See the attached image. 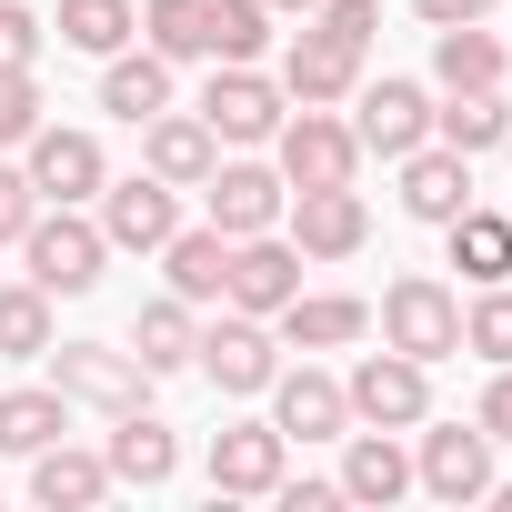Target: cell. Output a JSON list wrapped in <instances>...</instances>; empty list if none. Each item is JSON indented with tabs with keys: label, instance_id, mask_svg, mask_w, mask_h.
Here are the masks:
<instances>
[{
	"label": "cell",
	"instance_id": "6da1fadb",
	"mask_svg": "<svg viewBox=\"0 0 512 512\" xmlns=\"http://www.w3.org/2000/svg\"><path fill=\"white\" fill-rule=\"evenodd\" d=\"M21 272H31L51 302H81V292H101V272H111V241H101V221H91L81 201H41L31 231H21Z\"/></svg>",
	"mask_w": 512,
	"mask_h": 512
},
{
	"label": "cell",
	"instance_id": "7a4b0ae2",
	"mask_svg": "<svg viewBox=\"0 0 512 512\" xmlns=\"http://www.w3.org/2000/svg\"><path fill=\"white\" fill-rule=\"evenodd\" d=\"M191 372H201L221 402H262V392H272V372H282V332H272L262 312H231V302H211Z\"/></svg>",
	"mask_w": 512,
	"mask_h": 512
},
{
	"label": "cell",
	"instance_id": "3957f363",
	"mask_svg": "<svg viewBox=\"0 0 512 512\" xmlns=\"http://www.w3.org/2000/svg\"><path fill=\"white\" fill-rule=\"evenodd\" d=\"M382 342L392 352H412V362H452L462 352V292L442 282V272H402V282H382Z\"/></svg>",
	"mask_w": 512,
	"mask_h": 512
},
{
	"label": "cell",
	"instance_id": "277c9868",
	"mask_svg": "<svg viewBox=\"0 0 512 512\" xmlns=\"http://www.w3.org/2000/svg\"><path fill=\"white\" fill-rule=\"evenodd\" d=\"M282 81L262 71V61H211V81H201V121H211V141L221 151H272V131H282Z\"/></svg>",
	"mask_w": 512,
	"mask_h": 512
},
{
	"label": "cell",
	"instance_id": "5b68a950",
	"mask_svg": "<svg viewBox=\"0 0 512 512\" xmlns=\"http://www.w3.org/2000/svg\"><path fill=\"white\" fill-rule=\"evenodd\" d=\"M282 211H292V181H282L262 151H221V161H211V181H201V221H211L221 241L282 231Z\"/></svg>",
	"mask_w": 512,
	"mask_h": 512
},
{
	"label": "cell",
	"instance_id": "8992f818",
	"mask_svg": "<svg viewBox=\"0 0 512 512\" xmlns=\"http://www.w3.org/2000/svg\"><path fill=\"white\" fill-rule=\"evenodd\" d=\"M41 362H51L61 402H81V412H101V422L151 402V372H141V352H121V342H51Z\"/></svg>",
	"mask_w": 512,
	"mask_h": 512
},
{
	"label": "cell",
	"instance_id": "52a82bcc",
	"mask_svg": "<svg viewBox=\"0 0 512 512\" xmlns=\"http://www.w3.org/2000/svg\"><path fill=\"white\" fill-rule=\"evenodd\" d=\"M412 482L432 502H482L492 492V432L482 422H412Z\"/></svg>",
	"mask_w": 512,
	"mask_h": 512
},
{
	"label": "cell",
	"instance_id": "ba28073f",
	"mask_svg": "<svg viewBox=\"0 0 512 512\" xmlns=\"http://www.w3.org/2000/svg\"><path fill=\"white\" fill-rule=\"evenodd\" d=\"M272 171H282L292 191L362 181V141H352V121H342V111H282V131H272Z\"/></svg>",
	"mask_w": 512,
	"mask_h": 512
},
{
	"label": "cell",
	"instance_id": "9c48e42d",
	"mask_svg": "<svg viewBox=\"0 0 512 512\" xmlns=\"http://www.w3.org/2000/svg\"><path fill=\"white\" fill-rule=\"evenodd\" d=\"M342 402H352V422H382V432H412L422 412H432V362H412V352H362L352 372H342Z\"/></svg>",
	"mask_w": 512,
	"mask_h": 512
},
{
	"label": "cell",
	"instance_id": "30bf717a",
	"mask_svg": "<svg viewBox=\"0 0 512 512\" xmlns=\"http://www.w3.org/2000/svg\"><path fill=\"white\" fill-rule=\"evenodd\" d=\"M352 141H362V161L382 151V161H402V151H422L432 141V91L422 81H402V71H362V91H352Z\"/></svg>",
	"mask_w": 512,
	"mask_h": 512
},
{
	"label": "cell",
	"instance_id": "8fae6325",
	"mask_svg": "<svg viewBox=\"0 0 512 512\" xmlns=\"http://www.w3.org/2000/svg\"><path fill=\"white\" fill-rule=\"evenodd\" d=\"M282 472H292V442H282L272 412L211 432V492H221V502H262V492H282Z\"/></svg>",
	"mask_w": 512,
	"mask_h": 512
},
{
	"label": "cell",
	"instance_id": "7c38bea8",
	"mask_svg": "<svg viewBox=\"0 0 512 512\" xmlns=\"http://www.w3.org/2000/svg\"><path fill=\"white\" fill-rule=\"evenodd\" d=\"M302 272H312V262L292 251V231H251V241H231V262H221V302L272 322V312L302 292Z\"/></svg>",
	"mask_w": 512,
	"mask_h": 512
},
{
	"label": "cell",
	"instance_id": "4fadbf2b",
	"mask_svg": "<svg viewBox=\"0 0 512 512\" xmlns=\"http://www.w3.org/2000/svg\"><path fill=\"white\" fill-rule=\"evenodd\" d=\"M282 231H292L302 262H352V251L372 241V201H362L352 181H322V191H292Z\"/></svg>",
	"mask_w": 512,
	"mask_h": 512
},
{
	"label": "cell",
	"instance_id": "5bb4252c",
	"mask_svg": "<svg viewBox=\"0 0 512 512\" xmlns=\"http://www.w3.org/2000/svg\"><path fill=\"white\" fill-rule=\"evenodd\" d=\"M272 81H282V101H292V111H342V101L362 91V51H342L332 31H312V21H302V31L282 41V71H272Z\"/></svg>",
	"mask_w": 512,
	"mask_h": 512
},
{
	"label": "cell",
	"instance_id": "9a60e30c",
	"mask_svg": "<svg viewBox=\"0 0 512 512\" xmlns=\"http://www.w3.org/2000/svg\"><path fill=\"white\" fill-rule=\"evenodd\" d=\"M21 171H31L41 201H101L111 151H101V131H61V121H41V131L21 141Z\"/></svg>",
	"mask_w": 512,
	"mask_h": 512
},
{
	"label": "cell",
	"instance_id": "2e32d148",
	"mask_svg": "<svg viewBox=\"0 0 512 512\" xmlns=\"http://www.w3.org/2000/svg\"><path fill=\"white\" fill-rule=\"evenodd\" d=\"M262 402H272L282 442H342V432H352V402H342V382H332L312 352H302V362H282Z\"/></svg>",
	"mask_w": 512,
	"mask_h": 512
},
{
	"label": "cell",
	"instance_id": "e0dca14e",
	"mask_svg": "<svg viewBox=\"0 0 512 512\" xmlns=\"http://www.w3.org/2000/svg\"><path fill=\"white\" fill-rule=\"evenodd\" d=\"M101 241L111 251H161L171 231H181V191L171 181H151V171H131V181H101Z\"/></svg>",
	"mask_w": 512,
	"mask_h": 512
},
{
	"label": "cell",
	"instance_id": "ac0fdd59",
	"mask_svg": "<svg viewBox=\"0 0 512 512\" xmlns=\"http://www.w3.org/2000/svg\"><path fill=\"white\" fill-rule=\"evenodd\" d=\"M101 462H111V482H121V492H161V482L181 472V432H171L151 402H141V412H111Z\"/></svg>",
	"mask_w": 512,
	"mask_h": 512
},
{
	"label": "cell",
	"instance_id": "d6986e66",
	"mask_svg": "<svg viewBox=\"0 0 512 512\" xmlns=\"http://www.w3.org/2000/svg\"><path fill=\"white\" fill-rule=\"evenodd\" d=\"M272 332H282V352H352V342H372V302L362 292H292L272 312Z\"/></svg>",
	"mask_w": 512,
	"mask_h": 512
},
{
	"label": "cell",
	"instance_id": "ffe728a7",
	"mask_svg": "<svg viewBox=\"0 0 512 512\" xmlns=\"http://www.w3.org/2000/svg\"><path fill=\"white\" fill-rule=\"evenodd\" d=\"M211 161H221V141H211V121H201V111H151V121H141V171H151V181L201 191V181H211Z\"/></svg>",
	"mask_w": 512,
	"mask_h": 512
},
{
	"label": "cell",
	"instance_id": "44dd1931",
	"mask_svg": "<svg viewBox=\"0 0 512 512\" xmlns=\"http://www.w3.org/2000/svg\"><path fill=\"white\" fill-rule=\"evenodd\" d=\"M392 171H402V211H412L422 231H442L452 211H472V161H462V151L422 141V151H402Z\"/></svg>",
	"mask_w": 512,
	"mask_h": 512
},
{
	"label": "cell",
	"instance_id": "7402d4cb",
	"mask_svg": "<svg viewBox=\"0 0 512 512\" xmlns=\"http://www.w3.org/2000/svg\"><path fill=\"white\" fill-rule=\"evenodd\" d=\"M342 502H402L412 492V452H402V432H382V422H362V432H342Z\"/></svg>",
	"mask_w": 512,
	"mask_h": 512
},
{
	"label": "cell",
	"instance_id": "603a6c76",
	"mask_svg": "<svg viewBox=\"0 0 512 512\" xmlns=\"http://www.w3.org/2000/svg\"><path fill=\"white\" fill-rule=\"evenodd\" d=\"M101 492H121L101 452H81V442H41V452H31V502H41V512H91Z\"/></svg>",
	"mask_w": 512,
	"mask_h": 512
},
{
	"label": "cell",
	"instance_id": "cb8c5ba5",
	"mask_svg": "<svg viewBox=\"0 0 512 512\" xmlns=\"http://www.w3.org/2000/svg\"><path fill=\"white\" fill-rule=\"evenodd\" d=\"M502 71H512V51H502L482 21L432 31V91H502Z\"/></svg>",
	"mask_w": 512,
	"mask_h": 512
},
{
	"label": "cell",
	"instance_id": "d4e9b609",
	"mask_svg": "<svg viewBox=\"0 0 512 512\" xmlns=\"http://www.w3.org/2000/svg\"><path fill=\"white\" fill-rule=\"evenodd\" d=\"M101 111L131 121V131H141L151 111H171V61H161L151 41H141V51H111V61H101Z\"/></svg>",
	"mask_w": 512,
	"mask_h": 512
},
{
	"label": "cell",
	"instance_id": "484cf974",
	"mask_svg": "<svg viewBox=\"0 0 512 512\" xmlns=\"http://www.w3.org/2000/svg\"><path fill=\"white\" fill-rule=\"evenodd\" d=\"M131 352H141V372H151V382H171V372H191V352H201V312H191L181 292H161V302H141V322H131Z\"/></svg>",
	"mask_w": 512,
	"mask_h": 512
},
{
	"label": "cell",
	"instance_id": "4316f807",
	"mask_svg": "<svg viewBox=\"0 0 512 512\" xmlns=\"http://www.w3.org/2000/svg\"><path fill=\"white\" fill-rule=\"evenodd\" d=\"M221 262H231V241H221L211 221H181V231L161 241V282H171L191 312H211V302H221Z\"/></svg>",
	"mask_w": 512,
	"mask_h": 512
},
{
	"label": "cell",
	"instance_id": "83f0119b",
	"mask_svg": "<svg viewBox=\"0 0 512 512\" xmlns=\"http://www.w3.org/2000/svg\"><path fill=\"white\" fill-rule=\"evenodd\" d=\"M442 241H452V272H462L472 292H482V282H512V211H482V201H472V211L442 221Z\"/></svg>",
	"mask_w": 512,
	"mask_h": 512
},
{
	"label": "cell",
	"instance_id": "f1b7e54d",
	"mask_svg": "<svg viewBox=\"0 0 512 512\" xmlns=\"http://www.w3.org/2000/svg\"><path fill=\"white\" fill-rule=\"evenodd\" d=\"M502 131H512V101H502V91H442V101H432V141L462 151V161L502 151Z\"/></svg>",
	"mask_w": 512,
	"mask_h": 512
},
{
	"label": "cell",
	"instance_id": "f546056e",
	"mask_svg": "<svg viewBox=\"0 0 512 512\" xmlns=\"http://www.w3.org/2000/svg\"><path fill=\"white\" fill-rule=\"evenodd\" d=\"M61 432H71L61 382H21V392H0V452H11V462H31V452L61 442Z\"/></svg>",
	"mask_w": 512,
	"mask_h": 512
},
{
	"label": "cell",
	"instance_id": "4dcf8cb0",
	"mask_svg": "<svg viewBox=\"0 0 512 512\" xmlns=\"http://www.w3.org/2000/svg\"><path fill=\"white\" fill-rule=\"evenodd\" d=\"M61 342V312H51V292L21 272V282H0V362H41Z\"/></svg>",
	"mask_w": 512,
	"mask_h": 512
},
{
	"label": "cell",
	"instance_id": "1f68e13d",
	"mask_svg": "<svg viewBox=\"0 0 512 512\" xmlns=\"http://www.w3.org/2000/svg\"><path fill=\"white\" fill-rule=\"evenodd\" d=\"M61 51H81V61H111V51H131L141 41V11L131 0H61Z\"/></svg>",
	"mask_w": 512,
	"mask_h": 512
},
{
	"label": "cell",
	"instance_id": "d6a6232c",
	"mask_svg": "<svg viewBox=\"0 0 512 512\" xmlns=\"http://www.w3.org/2000/svg\"><path fill=\"white\" fill-rule=\"evenodd\" d=\"M141 41L161 61H211V0H141Z\"/></svg>",
	"mask_w": 512,
	"mask_h": 512
},
{
	"label": "cell",
	"instance_id": "836d02e7",
	"mask_svg": "<svg viewBox=\"0 0 512 512\" xmlns=\"http://www.w3.org/2000/svg\"><path fill=\"white\" fill-rule=\"evenodd\" d=\"M272 51V0H211V61H262Z\"/></svg>",
	"mask_w": 512,
	"mask_h": 512
},
{
	"label": "cell",
	"instance_id": "e575fe53",
	"mask_svg": "<svg viewBox=\"0 0 512 512\" xmlns=\"http://www.w3.org/2000/svg\"><path fill=\"white\" fill-rule=\"evenodd\" d=\"M462 352L472 362H512V282H482L462 302Z\"/></svg>",
	"mask_w": 512,
	"mask_h": 512
},
{
	"label": "cell",
	"instance_id": "d590c367",
	"mask_svg": "<svg viewBox=\"0 0 512 512\" xmlns=\"http://www.w3.org/2000/svg\"><path fill=\"white\" fill-rule=\"evenodd\" d=\"M41 121H51V101H41V71H31V61H11V71H0V151H21Z\"/></svg>",
	"mask_w": 512,
	"mask_h": 512
},
{
	"label": "cell",
	"instance_id": "8d00e7d4",
	"mask_svg": "<svg viewBox=\"0 0 512 512\" xmlns=\"http://www.w3.org/2000/svg\"><path fill=\"white\" fill-rule=\"evenodd\" d=\"M312 31H332L342 51L372 61V31H382V0H312Z\"/></svg>",
	"mask_w": 512,
	"mask_h": 512
},
{
	"label": "cell",
	"instance_id": "74e56055",
	"mask_svg": "<svg viewBox=\"0 0 512 512\" xmlns=\"http://www.w3.org/2000/svg\"><path fill=\"white\" fill-rule=\"evenodd\" d=\"M41 41H51V21L31 11V0H0V71H11V61H41Z\"/></svg>",
	"mask_w": 512,
	"mask_h": 512
},
{
	"label": "cell",
	"instance_id": "f35d334b",
	"mask_svg": "<svg viewBox=\"0 0 512 512\" xmlns=\"http://www.w3.org/2000/svg\"><path fill=\"white\" fill-rule=\"evenodd\" d=\"M31 211H41V191H31V171H21V161H0V251H21V231H31Z\"/></svg>",
	"mask_w": 512,
	"mask_h": 512
},
{
	"label": "cell",
	"instance_id": "ab89813d",
	"mask_svg": "<svg viewBox=\"0 0 512 512\" xmlns=\"http://www.w3.org/2000/svg\"><path fill=\"white\" fill-rule=\"evenodd\" d=\"M472 422H482L492 442H512V362H492V382H482V402H472Z\"/></svg>",
	"mask_w": 512,
	"mask_h": 512
},
{
	"label": "cell",
	"instance_id": "60d3db41",
	"mask_svg": "<svg viewBox=\"0 0 512 512\" xmlns=\"http://www.w3.org/2000/svg\"><path fill=\"white\" fill-rule=\"evenodd\" d=\"M422 31H452V21H492V0H412Z\"/></svg>",
	"mask_w": 512,
	"mask_h": 512
},
{
	"label": "cell",
	"instance_id": "b9f144b4",
	"mask_svg": "<svg viewBox=\"0 0 512 512\" xmlns=\"http://www.w3.org/2000/svg\"><path fill=\"white\" fill-rule=\"evenodd\" d=\"M332 502H342V482H292L282 472V512H332Z\"/></svg>",
	"mask_w": 512,
	"mask_h": 512
},
{
	"label": "cell",
	"instance_id": "7bdbcfd3",
	"mask_svg": "<svg viewBox=\"0 0 512 512\" xmlns=\"http://www.w3.org/2000/svg\"><path fill=\"white\" fill-rule=\"evenodd\" d=\"M272 11H292V21H312V0H272Z\"/></svg>",
	"mask_w": 512,
	"mask_h": 512
},
{
	"label": "cell",
	"instance_id": "ee69618b",
	"mask_svg": "<svg viewBox=\"0 0 512 512\" xmlns=\"http://www.w3.org/2000/svg\"><path fill=\"white\" fill-rule=\"evenodd\" d=\"M482 502H502V512H512V482H492V492H482Z\"/></svg>",
	"mask_w": 512,
	"mask_h": 512
},
{
	"label": "cell",
	"instance_id": "f6af8a7d",
	"mask_svg": "<svg viewBox=\"0 0 512 512\" xmlns=\"http://www.w3.org/2000/svg\"><path fill=\"white\" fill-rule=\"evenodd\" d=\"M502 151H512V131H502Z\"/></svg>",
	"mask_w": 512,
	"mask_h": 512
}]
</instances>
